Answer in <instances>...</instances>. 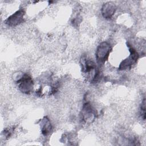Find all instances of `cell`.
<instances>
[{
    "label": "cell",
    "mask_w": 146,
    "mask_h": 146,
    "mask_svg": "<svg viewBox=\"0 0 146 146\" xmlns=\"http://www.w3.org/2000/svg\"><path fill=\"white\" fill-rule=\"evenodd\" d=\"M81 119L85 123H91L96 116V111L90 102L84 103L81 111Z\"/></svg>",
    "instance_id": "2"
},
{
    "label": "cell",
    "mask_w": 146,
    "mask_h": 146,
    "mask_svg": "<svg viewBox=\"0 0 146 146\" xmlns=\"http://www.w3.org/2000/svg\"><path fill=\"white\" fill-rule=\"evenodd\" d=\"M112 50L111 45L107 42H103L98 46L96 51V59L99 64L104 63L108 58Z\"/></svg>",
    "instance_id": "1"
},
{
    "label": "cell",
    "mask_w": 146,
    "mask_h": 146,
    "mask_svg": "<svg viewBox=\"0 0 146 146\" xmlns=\"http://www.w3.org/2000/svg\"><path fill=\"white\" fill-rule=\"evenodd\" d=\"M41 132L44 136H47L52 131V125L51 124L50 119L47 117H44L40 122Z\"/></svg>",
    "instance_id": "8"
},
{
    "label": "cell",
    "mask_w": 146,
    "mask_h": 146,
    "mask_svg": "<svg viewBox=\"0 0 146 146\" xmlns=\"http://www.w3.org/2000/svg\"><path fill=\"white\" fill-rule=\"evenodd\" d=\"M129 51L130 52L129 56L126 59H124L119 66V70H125L130 69L132 65L135 64L139 58V54L131 46L128 45Z\"/></svg>",
    "instance_id": "4"
},
{
    "label": "cell",
    "mask_w": 146,
    "mask_h": 146,
    "mask_svg": "<svg viewBox=\"0 0 146 146\" xmlns=\"http://www.w3.org/2000/svg\"><path fill=\"white\" fill-rule=\"evenodd\" d=\"M80 64L83 72L90 75L91 74L92 79L94 77V75L92 74V73L95 74L98 71L95 63L87 56H86V55H83L80 58Z\"/></svg>",
    "instance_id": "5"
},
{
    "label": "cell",
    "mask_w": 146,
    "mask_h": 146,
    "mask_svg": "<svg viewBox=\"0 0 146 146\" xmlns=\"http://www.w3.org/2000/svg\"><path fill=\"white\" fill-rule=\"evenodd\" d=\"M116 9L115 5L111 2H108L103 5L101 9V13L104 18L110 19L115 14Z\"/></svg>",
    "instance_id": "7"
},
{
    "label": "cell",
    "mask_w": 146,
    "mask_h": 146,
    "mask_svg": "<svg viewBox=\"0 0 146 146\" xmlns=\"http://www.w3.org/2000/svg\"><path fill=\"white\" fill-rule=\"evenodd\" d=\"M140 116L143 120L145 119V99L144 98L141 104L140 107Z\"/></svg>",
    "instance_id": "9"
},
{
    "label": "cell",
    "mask_w": 146,
    "mask_h": 146,
    "mask_svg": "<svg viewBox=\"0 0 146 146\" xmlns=\"http://www.w3.org/2000/svg\"><path fill=\"white\" fill-rule=\"evenodd\" d=\"M18 88L20 91L25 94H29L33 90L34 82L32 78L28 74H23L17 81Z\"/></svg>",
    "instance_id": "3"
},
{
    "label": "cell",
    "mask_w": 146,
    "mask_h": 146,
    "mask_svg": "<svg viewBox=\"0 0 146 146\" xmlns=\"http://www.w3.org/2000/svg\"><path fill=\"white\" fill-rule=\"evenodd\" d=\"M25 13V11L23 9L15 11L7 18L5 21L6 24L10 27H15L21 24L23 22Z\"/></svg>",
    "instance_id": "6"
}]
</instances>
